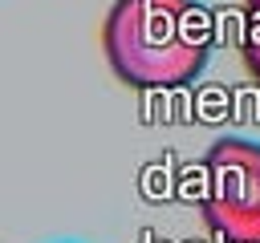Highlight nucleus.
I'll use <instances>...</instances> for the list:
<instances>
[{"label": "nucleus", "mask_w": 260, "mask_h": 243, "mask_svg": "<svg viewBox=\"0 0 260 243\" xmlns=\"http://www.w3.org/2000/svg\"><path fill=\"white\" fill-rule=\"evenodd\" d=\"M215 24L199 0H114L102 49L114 77L130 89H179L211 57Z\"/></svg>", "instance_id": "f257e3e1"}, {"label": "nucleus", "mask_w": 260, "mask_h": 243, "mask_svg": "<svg viewBox=\"0 0 260 243\" xmlns=\"http://www.w3.org/2000/svg\"><path fill=\"white\" fill-rule=\"evenodd\" d=\"M240 57L252 81H260V0H244V32H240Z\"/></svg>", "instance_id": "7ed1b4c3"}, {"label": "nucleus", "mask_w": 260, "mask_h": 243, "mask_svg": "<svg viewBox=\"0 0 260 243\" xmlns=\"http://www.w3.org/2000/svg\"><path fill=\"white\" fill-rule=\"evenodd\" d=\"M191 198L228 243H260V142L219 138L199 158Z\"/></svg>", "instance_id": "f03ea898"}]
</instances>
